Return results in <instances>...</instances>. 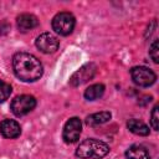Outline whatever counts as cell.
Here are the masks:
<instances>
[{"mask_svg":"<svg viewBox=\"0 0 159 159\" xmlns=\"http://www.w3.org/2000/svg\"><path fill=\"white\" fill-rule=\"evenodd\" d=\"M130 76H132V80L133 82L139 86V87H149L152 86L155 80H157V76L155 73L148 68V67H144V66H137V67H133L130 70Z\"/></svg>","mask_w":159,"mask_h":159,"instance_id":"cell-5","label":"cell"},{"mask_svg":"<svg viewBox=\"0 0 159 159\" xmlns=\"http://www.w3.org/2000/svg\"><path fill=\"white\" fill-rule=\"evenodd\" d=\"M159 45H158V40H154L153 41V43H152V46H150V48H149V56L152 57V60H153V62H155V63H158L159 62Z\"/></svg>","mask_w":159,"mask_h":159,"instance_id":"cell-16","label":"cell"},{"mask_svg":"<svg viewBox=\"0 0 159 159\" xmlns=\"http://www.w3.org/2000/svg\"><path fill=\"white\" fill-rule=\"evenodd\" d=\"M96 65L94 63H86L83 65L81 68H78L71 77L70 80V83L73 86V87H77V86H81L86 82H88L89 80H92L96 75Z\"/></svg>","mask_w":159,"mask_h":159,"instance_id":"cell-6","label":"cell"},{"mask_svg":"<svg viewBox=\"0 0 159 159\" xmlns=\"http://www.w3.org/2000/svg\"><path fill=\"white\" fill-rule=\"evenodd\" d=\"M108 153H109V147L104 142L93 138L84 139L82 143H80V145L76 149V155L83 159H88V158L101 159L106 157Z\"/></svg>","mask_w":159,"mask_h":159,"instance_id":"cell-2","label":"cell"},{"mask_svg":"<svg viewBox=\"0 0 159 159\" xmlns=\"http://www.w3.org/2000/svg\"><path fill=\"white\" fill-rule=\"evenodd\" d=\"M81 130H82V123H81L80 118H77V117L70 118L66 122L65 127H63V133H62L63 140L66 143H75V142H77L80 139Z\"/></svg>","mask_w":159,"mask_h":159,"instance_id":"cell-7","label":"cell"},{"mask_svg":"<svg viewBox=\"0 0 159 159\" xmlns=\"http://www.w3.org/2000/svg\"><path fill=\"white\" fill-rule=\"evenodd\" d=\"M112 118V114L111 112H98V113H93V114H89L87 118H86V123L91 127H94V125H99V124H103L106 122H108L109 119Z\"/></svg>","mask_w":159,"mask_h":159,"instance_id":"cell-13","label":"cell"},{"mask_svg":"<svg viewBox=\"0 0 159 159\" xmlns=\"http://www.w3.org/2000/svg\"><path fill=\"white\" fill-rule=\"evenodd\" d=\"M150 124L153 127V129L158 130L159 129V118H158V106H155L152 111V117H150Z\"/></svg>","mask_w":159,"mask_h":159,"instance_id":"cell-17","label":"cell"},{"mask_svg":"<svg viewBox=\"0 0 159 159\" xmlns=\"http://www.w3.org/2000/svg\"><path fill=\"white\" fill-rule=\"evenodd\" d=\"M16 22H17V29L21 32H27L39 25L37 17L32 14H21L20 16H17Z\"/></svg>","mask_w":159,"mask_h":159,"instance_id":"cell-10","label":"cell"},{"mask_svg":"<svg viewBox=\"0 0 159 159\" xmlns=\"http://www.w3.org/2000/svg\"><path fill=\"white\" fill-rule=\"evenodd\" d=\"M76 25V19L71 12L67 11H62L58 12L53 16L52 19V29L56 34L62 35V36H67L70 35Z\"/></svg>","mask_w":159,"mask_h":159,"instance_id":"cell-3","label":"cell"},{"mask_svg":"<svg viewBox=\"0 0 159 159\" xmlns=\"http://www.w3.org/2000/svg\"><path fill=\"white\" fill-rule=\"evenodd\" d=\"M104 86L102 83H96L86 88L84 91V98L88 101H94L97 98H101L104 93Z\"/></svg>","mask_w":159,"mask_h":159,"instance_id":"cell-14","label":"cell"},{"mask_svg":"<svg viewBox=\"0 0 159 159\" xmlns=\"http://www.w3.org/2000/svg\"><path fill=\"white\" fill-rule=\"evenodd\" d=\"M125 158L127 159H150V155L145 147L140 144H133L127 149Z\"/></svg>","mask_w":159,"mask_h":159,"instance_id":"cell-11","label":"cell"},{"mask_svg":"<svg viewBox=\"0 0 159 159\" xmlns=\"http://www.w3.org/2000/svg\"><path fill=\"white\" fill-rule=\"evenodd\" d=\"M35 43H36V47L43 53H52L57 51L60 46V41L57 40V37L50 32H43L40 36H37Z\"/></svg>","mask_w":159,"mask_h":159,"instance_id":"cell-8","label":"cell"},{"mask_svg":"<svg viewBox=\"0 0 159 159\" xmlns=\"http://www.w3.org/2000/svg\"><path fill=\"white\" fill-rule=\"evenodd\" d=\"M12 68L16 77L24 82H35L43 73L40 60L27 52H17L14 55Z\"/></svg>","mask_w":159,"mask_h":159,"instance_id":"cell-1","label":"cell"},{"mask_svg":"<svg viewBox=\"0 0 159 159\" xmlns=\"http://www.w3.org/2000/svg\"><path fill=\"white\" fill-rule=\"evenodd\" d=\"M11 91H12L11 86H10L7 82H5V81L0 80V103L5 102V101L10 97Z\"/></svg>","mask_w":159,"mask_h":159,"instance_id":"cell-15","label":"cell"},{"mask_svg":"<svg viewBox=\"0 0 159 159\" xmlns=\"http://www.w3.org/2000/svg\"><path fill=\"white\" fill-rule=\"evenodd\" d=\"M0 133L5 138L14 139V138H17L21 134V128H20V124L16 120H14V119H4L0 123Z\"/></svg>","mask_w":159,"mask_h":159,"instance_id":"cell-9","label":"cell"},{"mask_svg":"<svg viewBox=\"0 0 159 159\" xmlns=\"http://www.w3.org/2000/svg\"><path fill=\"white\" fill-rule=\"evenodd\" d=\"M35 107H36V99L34 96H30V94L16 96L10 104L11 112L17 117L30 113Z\"/></svg>","mask_w":159,"mask_h":159,"instance_id":"cell-4","label":"cell"},{"mask_svg":"<svg viewBox=\"0 0 159 159\" xmlns=\"http://www.w3.org/2000/svg\"><path fill=\"white\" fill-rule=\"evenodd\" d=\"M127 127L132 133H134L137 135H148L149 134V127L139 119H135V118L129 119L127 122Z\"/></svg>","mask_w":159,"mask_h":159,"instance_id":"cell-12","label":"cell"}]
</instances>
